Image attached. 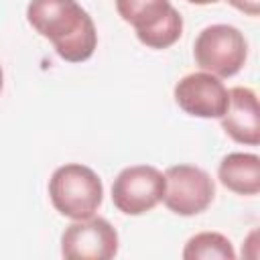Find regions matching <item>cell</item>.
Listing matches in <instances>:
<instances>
[{
  "label": "cell",
  "instance_id": "7",
  "mask_svg": "<svg viewBox=\"0 0 260 260\" xmlns=\"http://www.w3.org/2000/svg\"><path fill=\"white\" fill-rule=\"evenodd\" d=\"M118 254V232L106 217L73 219L61 236V256L69 260H110Z\"/></svg>",
  "mask_w": 260,
  "mask_h": 260
},
{
  "label": "cell",
  "instance_id": "10",
  "mask_svg": "<svg viewBox=\"0 0 260 260\" xmlns=\"http://www.w3.org/2000/svg\"><path fill=\"white\" fill-rule=\"evenodd\" d=\"M219 183L236 195L260 193V156L254 152H230L217 167Z\"/></svg>",
  "mask_w": 260,
  "mask_h": 260
},
{
  "label": "cell",
  "instance_id": "11",
  "mask_svg": "<svg viewBox=\"0 0 260 260\" xmlns=\"http://www.w3.org/2000/svg\"><path fill=\"white\" fill-rule=\"evenodd\" d=\"M185 260H234L236 250L219 232H199L191 236L183 248Z\"/></svg>",
  "mask_w": 260,
  "mask_h": 260
},
{
  "label": "cell",
  "instance_id": "12",
  "mask_svg": "<svg viewBox=\"0 0 260 260\" xmlns=\"http://www.w3.org/2000/svg\"><path fill=\"white\" fill-rule=\"evenodd\" d=\"M232 4L236 10L248 14V16H258L260 14V0H225Z\"/></svg>",
  "mask_w": 260,
  "mask_h": 260
},
{
  "label": "cell",
  "instance_id": "1",
  "mask_svg": "<svg viewBox=\"0 0 260 260\" xmlns=\"http://www.w3.org/2000/svg\"><path fill=\"white\" fill-rule=\"evenodd\" d=\"M26 20L67 63L87 61L98 47L93 18L77 0H30Z\"/></svg>",
  "mask_w": 260,
  "mask_h": 260
},
{
  "label": "cell",
  "instance_id": "13",
  "mask_svg": "<svg viewBox=\"0 0 260 260\" xmlns=\"http://www.w3.org/2000/svg\"><path fill=\"white\" fill-rule=\"evenodd\" d=\"M189 4H197V6H205V4H215L217 0H187Z\"/></svg>",
  "mask_w": 260,
  "mask_h": 260
},
{
  "label": "cell",
  "instance_id": "3",
  "mask_svg": "<svg viewBox=\"0 0 260 260\" xmlns=\"http://www.w3.org/2000/svg\"><path fill=\"white\" fill-rule=\"evenodd\" d=\"M116 10L148 49H169L183 35V18L171 0H116Z\"/></svg>",
  "mask_w": 260,
  "mask_h": 260
},
{
  "label": "cell",
  "instance_id": "8",
  "mask_svg": "<svg viewBox=\"0 0 260 260\" xmlns=\"http://www.w3.org/2000/svg\"><path fill=\"white\" fill-rule=\"evenodd\" d=\"M173 93L177 106L195 118H221L230 104V93L221 77L207 71H195L181 77Z\"/></svg>",
  "mask_w": 260,
  "mask_h": 260
},
{
  "label": "cell",
  "instance_id": "14",
  "mask_svg": "<svg viewBox=\"0 0 260 260\" xmlns=\"http://www.w3.org/2000/svg\"><path fill=\"white\" fill-rule=\"evenodd\" d=\"M2 85H4V73H2V67H0V91H2Z\"/></svg>",
  "mask_w": 260,
  "mask_h": 260
},
{
  "label": "cell",
  "instance_id": "9",
  "mask_svg": "<svg viewBox=\"0 0 260 260\" xmlns=\"http://www.w3.org/2000/svg\"><path fill=\"white\" fill-rule=\"evenodd\" d=\"M230 104L225 114L219 118L223 132L238 144L258 146L260 144V108L256 91L250 87L236 85L228 89Z\"/></svg>",
  "mask_w": 260,
  "mask_h": 260
},
{
  "label": "cell",
  "instance_id": "5",
  "mask_svg": "<svg viewBox=\"0 0 260 260\" xmlns=\"http://www.w3.org/2000/svg\"><path fill=\"white\" fill-rule=\"evenodd\" d=\"M162 203L175 215L191 217L205 211L215 197V183L195 165H173L165 173Z\"/></svg>",
  "mask_w": 260,
  "mask_h": 260
},
{
  "label": "cell",
  "instance_id": "6",
  "mask_svg": "<svg viewBox=\"0 0 260 260\" xmlns=\"http://www.w3.org/2000/svg\"><path fill=\"white\" fill-rule=\"evenodd\" d=\"M165 195V175L152 165H132L112 183V203L124 215H142L154 209Z\"/></svg>",
  "mask_w": 260,
  "mask_h": 260
},
{
  "label": "cell",
  "instance_id": "2",
  "mask_svg": "<svg viewBox=\"0 0 260 260\" xmlns=\"http://www.w3.org/2000/svg\"><path fill=\"white\" fill-rule=\"evenodd\" d=\"M49 199L53 207L69 219L95 215L104 199V185L98 173L81 162H67L53 171L49 179Z\"/></svg>",
  "mask_w": 260,
  "mask_h": 260
},
{
  "label": "cell",
  "instance_id": "4",
  "mask_svg": "<svg viewBox=\"0 0 260 260\" xmlns=\"http://www.w3.org/2000/svg\"><path fill=\"white\" fill-rule=\"evenodd\" d=\"M193 57L201 71L215 77H234L246 63L248 43L244 32L232 24H209L197 35Z\"/></svg>",
  "mask_w": 260,
  "mask_h": 260
}]
</instances>
